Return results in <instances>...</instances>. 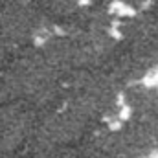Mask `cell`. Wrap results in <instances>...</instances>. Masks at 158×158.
Returning a JSON list of instances; mask_svg holds the SVG:
<instances>
[{
    "label": "cell",
    "mask_w": 158,
    "mask_h": 158,
    "mask_svg": "<svg viewBox=\"0 0 158 158\" xmlns=\"http://www.w3.org/2000/svg\"><path fill=\"white\" fill-rule=\"evenodd\" d=\"M88 121L90 119L66 99L59 109L50 110L39 123L35 121L37 125L31 129V143L37 151L66 147L83 134Z\"/></svg>",
    "instance_id": "2"
},
{
    "label": "cell",
    "mask_w": 158,
    "mask_h": 158,
    "mask_svg": "<svg viewBox=\"0 0 158 158\" xmlns=\"http://www.w3.org/2000/svg\"><path fill=\"white\" fill-rule=\"evenodd\" d=\"M61 74L40 55L24 52L0 77V101H22L33 109L48 105L59 92Z\"/></svg>",
    "instance_id": "1"
},
{
    "label": "cell",
    "mask_w": 158,
    "mask_h": 158,
    "mask_svg": "<svg viewBox=\"0 0 158 158\" xmlns=\"http://www.w3.org/2000/svg\"><path fill=\"white\" fill-rule=\"evenodd\" d=\"M44 33L37 0H6L0 6V35L7 48L24 46Z\"/></svg>",
    "instance_id": "3"
}]
</instances>
